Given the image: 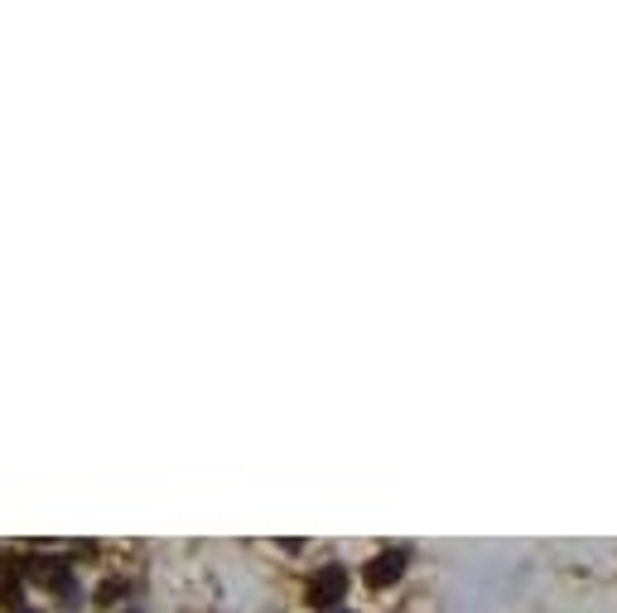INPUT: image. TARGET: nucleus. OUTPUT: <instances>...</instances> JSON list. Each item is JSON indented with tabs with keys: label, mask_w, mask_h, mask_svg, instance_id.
Instances as JSON below:
<instances>
[{
	"label": "nucleus",
	"mask_w": 617,
	"mask_h": 613,
	"mask_svg": "<svg viewBox=\"0 0 617 613\" xmlns=\"http://www.w3.org/2000/svg\"><path fill=\"white\" fill-rule=\"evenodd\" d=\"M34 580H39V585H49L54 594H73V575H68V565H63V560H39V565H34Z\"/></svg>",
	"instance_id": "nucleus-3"
},
{
	"label": "nucleus",
	"mask_w": 617,
	"mask_h": 613,
	"mask_svg": "<svg viewBox=\"0 0 617 613\" xmlns=\"http://www.w3.org/2000/svg\"><path fill=\"white\" fill-rule=\"evenodd\" d=\"M343 594H348V570H343V565L314 570V585H309V604H314V609H338Z\"/></svg>",
	"instance_id": "nucleus-1"
},
{
	"label": "nucleus",
	"mask_w": 617,
	"mask_h": 613,
	"mask_svg": "<svg viewBox=\"0 0 617 613\" xmlns=\"http://www.w3.org/2000/svg\"><path fill=\"white\" fill-rule=\"evenodd\" d=\"M401 575H405V551H386V556H376L372 565H367V585L372 589L396 585Z\"/></svg>",
	"instance_id": "nucleus-2"
}]
</instances>
